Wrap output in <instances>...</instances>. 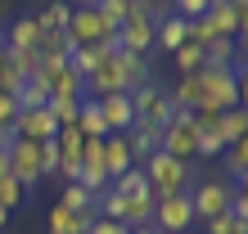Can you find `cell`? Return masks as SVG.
<instances>
[{
	"label": "cell",
	"mask_w": 248,
	"mask_h": 234,
	"mask_svg": "<svg viewBox=\"0 0 248 234\" xmlns=\"http://www.w3.org/2000/svg\"><path fill=\"white\" fill-rule=\"evenodd\" d=\"M140 171H144V180H149V189H154V198H167V194H185L189 189V162H176L171 153H149L140 162Z\"/></svg>",
	"instance_id": "obj_2"
},
{
	"label": "cell",
	"mask_w": 248,
	"mask_h": 234,
	"mask_svg": "<svg viewBox=\"0 0 248 234\" xmlns=\"http://www.w3.org/2000/svg\"><path fill=\"white\" fill-rule=\"evenodd\" d=\"M86 234H131L122 221H108V216H95V221H91V230H86Z\"/></svg>",
	"instance_id": "obj_35"
},
{
	"label": "cell",
	"mask_w": 248,
	"mask_h": 234,
	"mask_svg": "<svg viewBox=\"0 0 248 234\" xmlns=\"http://www.w3.org/2000/svg\"><path fill=\"white\" fill-rule=\"evenodd\" d=\"M0 45H5V41H0Z\"/></svg>",
	"instance_id": "obj_41"
},
{
	"label": "cell",
	"mask_w": 248,
	"mask_h": 234,
	"mask_svg": "<svg viewBox=\"0 0 248 234\" xmlns=\"http://www.w3.org/2000/svg\"><path fill=\"white\" fill-rule=\"evenodd\" d=\"M36 153H41V176H54V171H59V149H54V140H41Z\"/></svg>",
	"instance_id": "obj_34"
},
{
	"label": "cell",
	"mask_w": 248,
	"mask_h": 234,
	"mask_svg": "<svg viewBox=\"0 0 248 234\" xmlns=\"http://www.w3.org/2000/svg\"><path fill=\"white\" fill-rule=\"evenodd\" d=\"M32 18H36V27H41V32H68L72 9L63 5V0H50V5L41 9V14H32Z\"/></svg>",
	"instance_id": "obj_26"
},
{
	"label": "cell",
	"mask_w": 248,
	"mask_h": 234,
	"mask_svg": "<svg viewBox=\"0 0 248 234\" xmlns=\"http://www.w3.org/2000/svg\"><path fill=\"white\" fill-rule=\"evenodd\" d=\"M221 140H226V144L248 140V113H244V108H226V113H221Z\"/></svg>",
	"instance_id": "obj_27"
},
{
	"label": "cell",
	"mask_w": 248,
	"mask_h": 234,
	"mask_svg": "<svg viewBox=\"0 0 248 234\" xmlns=\"http://www.w3.org/2000/svg\"><path fill=\"white\" fill-rule=\"evenodd\" d=\"M104 54H108V50H99V45H72V54H68V68H72V72H77V77L86 81V77H91V72H95L99 63H104Z\"/></svg>",
	"instance_id": "obj_21"
},
{
	"label": "cell",
	"mask_w": 248,
	"mask_h": 234,
	"mask_svg": "<svg viewBox=\"0 0 248 234\" xmlns=\"http://www.w3.org/2000/svg\"><path fill=\"white\" fill-rule=\"evenodd\" d=\"M5 225H9V212H5V207H0V230H5Z\"/></svg>",
	"instance_id": "obj_38"
},
{
	"label": "cell",
	"mask_w": 248,
	"mask_h": 234,
	"mask_svg": "<svg viewBox=\"0 0 248 234\" xmlns=\"http://www.w3.org/2000/svg\"><path fill=\"white\" fill-rule=\"evenodd\" d=\"M99 162H104L108 180H118L122 171L136 167V158H131V149H126V140H122V135H104V140H99Z\"/></svg>",
	"instance_id": "obj_14"
},
{
	"label": "cell",
	"mask_w": 248,
	"mask_h": 234,
	"mask_svg": "<svg viewBox=\"0 0 248 234\" xmlns=\"http://www.w3.org/2000/svg\"><path fill=\"white\" fill-rule=\"evenodd\" d=\"M95 216H81V212H68L63 203H54V212H50V234H86L91 230Z\"/></svg>",
	"instance_id": "obj_18"
},
{
	"label": "cell",
	"mask_w": 248,
	"mask_h": 234,
	"mask_svg": "<svg viewBox=\"0 0 248 234\" xmlns=\"http://www.w3.org/2000/svg\"><path fill=\"white\" fill-rule=\"evenodd\" d=\"M77 5H91V9H95V5H99V0H77Z\"/></svg>",
	"instance_id": "obj_40"
},
{
	"label": "cell",
	"mask_w": 248,
	"mask_h": 234,
	"mask_svg": "<svg viewBox=\"0 0 248 234\" xmlns=\"http://www.w3.org/2000/svg\"><path fill=\"white\" fill-rule=\"evenodd\" d=\"M68 36H72V45H99V50H118V32L99 18V14L91 5H77L72 9V18H68Z\"/></svg>",
	"instance_id": "obj_4"
},
{
	"label": "cell",
	"mask_w": 248,
	"mask_h": 234,
	"mask_svg": "<svg viewBox=\"0 0 248 234\" xmlns=\"http://www.w3.org/2000/svg\"><path fill=\"white\" fill-rule=\"evenodd\" d=\"M0 176H9V140H0Z\"/></svg>",
	"instance_id": "obj_36"
},
{
	"label": "cell",
	"mask_w": 248,
	"mask_h": 234,
	"mask_svg": "<svg viewBox=\"0 0 248 234\" xmlns=\"http://www.w3.org/2000/svg\"><path fill=\"white\" fill-rule=\"evenodd\" d=\"M171 58H176V72H181V77H189V72H199V68H203V45L185 41V45L171 54Z\"/></svg>",
	"instance_id": "obj_29"
},
{
	"label": "cell",
	"mask_w": 248,
	"mask_h": 234,
	"mask_svg": "<svg viewBox=\"0 0 248 234\" xmlns=\"http://www.w3.org/2000/svg\"><path fill=\"white\" fill-rule=\"evenodd\" d=\"M27 194H32V189H27L23 180H14V176H0V207H5V212H14L18 203H27Z\"/></svg>",
	"instance_id": "obj_28"
},
{
	"label": "cell",
	"mask_w": 248,
	"mask_h": 234,
	"mask_svg": "<svg viewBox=\"0 0 248 234\" xmlns=\"http://www.w3.org/2000/svg\"><path fill=\"white\" fill-rule=\"evenodd\" d=\"M122 140H126V149H131V158H136V167H140L149 153H158V140H163V131H158V126L136 122L131 131H122Z\"/></svg>",
	"instance_id": "obj_15"
},
{
	"label": "cell",
	"mask_w": 248,
	"mask_h": 234,
	"mask_svg": "<svg viewBox=\"0 0 248 234\" xmlns=\"http://www.w3.org/2000/svg\"><path fill=\"white\" fill-rule=\"evenodd\" d=\"M118 50H122V54H136V58H144V54L154 50V18H149L144 9H136V14L118 27Z\"/></svg>",
	"instance_id": "obj_9"
},
{
	"label": "cell",
	"mask_w": 248,
	"mask_h": 234,
	"mask_svg": "<svg viewBox=\"0 0 248 234\" xmlns=\"http://www.w3.org/2000/svg\"><path fill=\"white\" fill-rule=\"evenodd\" d=\"M158 149L171 153L176 162H194V158H199V131H194V113H189V108H171V122L163 126Z\"/></svg>",
	"instance_id": "obj_3"
},
{
	"label": "cell",
	"mask_w": 248,
	"mask_h": 234,
	"mask_svg": "<svg viewBox=\"0 0 248 234\" xmlns=\"http://www.w3.org/2000/svg\"><path fill=\"white\" fill-rule=\"evenodd\" d=\"M158 234H185L194 225V207H189V189L185 194H167V198H154V221Z\"/></svg>",
	"instance_id": "obj_5"
},
{
	"label": "cell",
	"mask_w": 248,
	"mask_h": 234,
	"mask_svg": "<svg viewBox=\"0 0 248 234\" xmlns=\"http://www.w3.org/2000/svg\"><path fill=\"white\" fill-rule=\"evenodd\" d=\"M99 117H104L108 135H122V131H131V126H136L131 95H108V99H99Z\"/></svg>",
	"instance_id": "obj_13"
},
{
	"label": "cell",
	"mask_w": 248,
	"mask_h": 234,
	"mask_svg": "<svg viewBox=\"0 0 248 234\" xmlns=\"http://www.w3.org/2000/svg\"><path fill=\"white\" fill-rule=\"evenodd\" d=\"M54 117L50 108H18V117H14V140H27V144H41V140H54Z\"/></svg>",
	"instance_id": "obj_10"
},
{
	"label": "cell",
	"mask_w": 248,
	"mask_h": 234,
	"mask_svg": "<svg viewBox=\"0 0 248 234\" xmlns=\"http://www.w3.org/2000/svg\"><path fill=\"white\" fill-rule=\"evenodd\" d=\"M36 41H41V27H36L32 14H23V18H14V23H9L5 50H36Z\"/></svg>",
	"instance_id": "obj_17"
},
{
	"label": "cell",
	"mask_w": 248,
	"mask_h": 234,
	"mask_svg": "<svg viewBox=\"0 0 248 234\" xmlns=\"http://www.w3.org/2000/svg\"><path fill=\"white\" fill-rule=\"evenodd\" d=\"M189 41V23L181 18V14H163V18L154 23V50L163 54H176L181 45Z\"/></svg>",
	"instance_id": "obj_12"
},
{
	"label": "cell",
	"mask_w": 248,
	"mask_h": 234,
	"mask_svg": "<svg viewBox=\"0 0 248 234\" xmlns=\"http://www.w3.org/2000/svg\"><path fill=\"white\" fill-rule=\"evenodd\" d=\"M131 108H136V122H144V126L163 131L171 122V99H167L163 86H154V81H144L140 90H131Z\"/></svg>",
	"instance_id": "obj_7"
},
{
	"label": "cell",
	"mask_w": 248,
	"mask_h": 234,
	"mask_svg": "<svg viewBox=\"0 0 248 234\" xmlns=\"http://www.w3.org/2000/svg\"><path fill=\"white\" fill-rule=\"evenodd\" d=\"M118 72H122V86H126V95H131V90H140V86L154 77L144 58H136V54H122V50H118Z\"/></svg>",
	"instance_id": "obj_19"
},
{
	"label": "cell",
	"mask_w": 248,
	"mask_h": 234,
	"mask_svg": "<svg viewBox=\"0 0 248 234\" xmlns=\"http://www.w3.org/2000/svg\"><path fill=\"white\" fill-rule=\"evenodd\" d=\"M118 221H122L126 230L149 225V221H154V194H131V198H118Z\"/></svg>",
	"instance_id": "obj_16"
},
{
	"label": "cell",
	"mask_w": 248,
	"mask_h": 234,
	"mask_svg": "<svg viewBox=\"0 0 248 234\" xmlns=\"http://www.w3.org/2000/svg\"><path fill=\"white\" fill-rule=\"evenodd\" d=\"M0 72H5V45H0Z\"/></svg>",
	"instance_id": "obj_39"
},
{
	"label": "cell",
	"mask_w": 248,
	"mask_h": 234,
	"mask_svg": "<svg viewBox=\"0 0 248 234\" xmlns=\"http://www.w3.org/2000/svg\"><path fill=\"white\" fill-rule=\"evenodd\" d=\"M9 176H14V180H23L27 189L41 180V153H36V144L9 135Z\"/></svg>",
	"instance_id": "obj_11"
},
{
	"label": "cell",
	"mask_w": 248,
	"mask_h": 234,
	"mask_svg": "<svg viewBox=\"0 0 248 234\" xmlns=\"http://www.w3.org/2000/svg\"><path fill=\"white\" fill-rule=\"evenodd\" d=\"M59 203H63L68 212H81V216H99V198H95V194H86V189H81L77 180H68V185H63V198H59Z\"/></svg>",
	"instance_id": "obj_22"
},
{
	"label": "cell",
	"mask_w": 248,
	"mask_h": 234,
	"mask_svg": "<svg viewBox=\"0 0 248 234\" xmlns=\"http://www.w3.org/2000/svg\"><path fill=\"white\" fill-rule=\"evenodd\" d=\"M136 9H140V0H99V5H95V14L113 27V32H118V27H122Z\"/></svg>",
	"instance_id": "obj_25"
},
{
	"label": "cell",
	"mask_w": 248,
	"mask_h": 234,
	"mask_svg": "<svg viewBox=\"0 0 248 234\" xmlns=\"http://www.w3.org/2000/svg\"><path fill=\"white\" fill-rule=\"evenodd\" d=\"M203 230H208V234H248V225H244V221H235L230 212L212 216V221H203Z\"/></svg>",
	"instance_id": "obj_32"
},
{
	"label": "cell",
	"mask_w": 248,
	"mask_h": 234,
	"mask_svg": "<svg viewBox=\"0 0 248 234\" xmlns=\"http://www.w3.org/2000/svg\"><path fill=\"white\" fill-rule=\"evenodd\" d=\"M221 162H226V176L230 180H248V140H239V144H226L221 149Z\"/></svg>",
	"instance_id": "obj_24"
},
{
	"label": "cell",
	"mask_w": 248,
	"mask_h": 234,
	"mask_svg": "<svg viewBox=\"0 0 248 234\" xmlns=\"http://www.w3.org/2000/svg\"><path fill=\"white\" fill-rule=\"evenodd\" d=\"M50 117H54V126H72L77 122V108H81V99H50Z\"/></svg>",
	"instance_id": "obj_31"
},
{
	"label": "cell",
	"mask_w": 248,
	"mask_h": 234,
	"mask_svg": "<svg viewBox=\"0 0 248 234\" xmlns=\"http://www.w3.org/2000/svg\"><path fill=\"white\" fill-rule=\"evenodd\" d=\"M208 5L212 0H171V14H181L185 23H194L199 14H208Z\"/></svg>",
	"instance_id": "obj_33"
},
{
	"label": "cell",
	"mask_w": 248,
	"mask_h": 234,
	"mask_svg": "<svg viewBox=\"0 0 248 234\" xmlns=\"http://www.w3.org/2000/svg\"><path fill=\"white\" fill-rule=\"evenodd\" d=\"M131 234H158L154 225H136V230H131Z\"/></svg>",
	"instance_id": "obj_37"
},
{
	"label": "cell",
	"mask_w": 248,
	"mask_h": 234,
	"mask_svg": "<svg viewBox=\"0 0 248 234\" xmlns=\"http://www.w3.org/2000/svg\"><path fill=\"white\" fill-rule=\"evenodd\" d=\"M230 194H235V185L230 180H199L189 189V207H194V221H212V216L230 212Z\"/></svg>",
	"instance_id": "obj_6"
},
{
	"label": "cell",
	"mask_w": 248,
	"mask_h": 234,
	"mask_svg": "<svg viewBox=\"0 0 248 234\" xmlns=\"http://www.w3.org/2000/svg\"><path fill=\"white\" fill-rule=\"evenodd\" d=\"M108 95H126V86H122V72H118V50H108L104 54V63H99L91 77H86L81 86V99H108Z\"/></svg>",
	"instance_id": "obj_8"
},
{
	"label": "cell",
	"mask_w": 248,
	"mask_h": 234,
	"mask_svg": "<svg viewBox=\"0 0 248 234\" xmlns=\"http://www.w3.org/2000/svg\"><path fill=\"white\" fill-rule=\"evenodd\" d=\"M244 99V68H217V63H203L199 68V104L194 108H212V113H226V108H239Z\"/></svg>",
	"instance_id": "obj_1"
},
{
	"label": "cell",
	"mask_w": 248,
	"mask_h": 234,
	"mask_svg": "<svg viewBox=\"0 0 248 234\" xmlns=\"http://www.w3.org/2000/svg\"><path fill=\"white\" fill-rule=\"evenodd\" d=\"M239 41L235 36H221V41H208V45H203V63H217V68H235L239 63Z\"/></svg>",
	"instance_id": "obj_23"
},
{
	"label": "cell",
	"mask_w": 248,
	"mask_h": 234,
	"mask_svg": "<svg viewBox=\"0 0 248 234\" xmlns=\"http://www.w3.org/2000/svg\"><path fill=\"white\" fill-rule=\"evenodd\" d=\"M5 63H9L14 72H18L23 81H27V77H32V72H36V63H41V54H36V50H5Z\"/></svg>",
	"instance_id": "obj_30"
},
{
	"label": "cell",
	"mask_w": 248,
	"mask_h": 234,
	"mask_svg": "<svg viewBox=\"0 0 248 234\" xmlns=\"http://www.w3.org/2000/svg\"><path fill=\"white\" fill-rule=\"evenodd\" d=\"M77 131L86 140H104L108 135V126H104V117H99V104L95 99H81V108H77Z\"/></svg>",
	"instance_id": "obj_20"
}]
</instances>
